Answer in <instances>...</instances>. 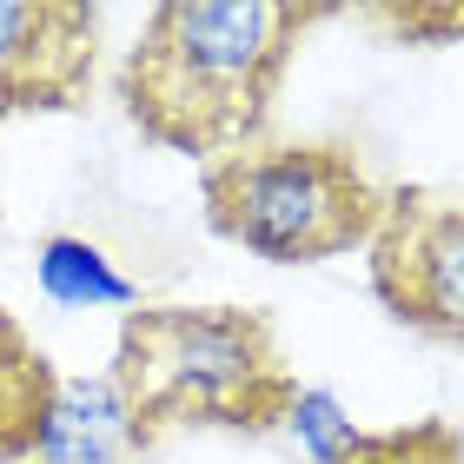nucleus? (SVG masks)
Wrapping results in <instances>:
<instances>
[{
	"label": "nucleus",
	"mask_w": 464,
	"mask_h": 464,
	"mask_svg": "<svg viewBox=\"0 0 464 464\" xmlns=\"http://www.w3.org/2000/svg\"><path fill=\"white\" fill-rule=\"evenodd\" d=\"M325 7L292 0H166L146 20V40L126 60V113L146 140L186 160H226L259 146L272 120V93L299 34Z\"/></svg>",
	"instance_id": "f257e3e1"
},
{
	"label": "nucleus",
	"mask_w": 464,
	"mask_h": 464,
	"mask_svg": "<svg viewBox=\"0 0 464 464\" xmlns=\"http://www.w3.org/2000/svg\"><path fill=\"white\" fill-rule=\"evenodd\" d=\"M113 385L133 411V425L173 431V425H232L266 431L292 405V372L279 339L259 312L239 305H153L126 312Z\"/></svg>",
	"instance_id": "f03ea898"
},
{
	"label": "nucleus",
	"mask_w": 464,
	"mask_h": 464,
	"mask_svg": "<svg viewBox=\"0 0 464 464\" xmlns=\"http://www.w3.org/2000/svg\"><path fill=\"white\" fill-rule=\"evenodd\" d=\"M206 219L219 239L246 246L272 266H319L365 246L385 219V193L358 166L352 146L299 140V146H239L199 179Z\"/></svg>",
	"instance_id": "7ed1b4c3"
},
{
	"label": "nucleus",
	"mask_w": 464,
	"mask_h": 464,
	"mask_svg": "<svg viewBox=\"0 0 464 464\" xmlns=\"http://www.w3.org/2000/svg\"><path fill=\"white\" fill-rule=\"evenodd\" d=\"M146 445L113 378H67L40 425V464H126Z\"/></svg>",
	"instance_id": "20e7f679"
},
{
	"label": "nucleus",
	"mask_w": 464,
	"mask_h": 464,
	"mask_svg": "<svg viewBox=\"0 0 464 464\" xmlns=\"http://www.w3.org/2000/svg\"><path fill=\"white\" fill-rule=\"evenodd\" d=\"M53 392H60V378L47 372V358L0 312V464L40 451V425H47Z\"/></svg>",
	"instance_id": "39448f33"
},
{
	"label": "nucleus",
	"mask_w": 464,
	"mask_h": 464,
	"mask_svg": "<svg viewBox=\"0 0 464 464\" xmlns=\"http://www.w3.org/2000/svg\"><path fill=\"white\" fill-rule=\"evenodd\" d=\"M40 292H47L53 305H140V285L120 279L113 259L87 239H47L40 246Z\"/></svg>",
	"instance_id": "423d86ee"
},
{
	"label": "nucleus",
	"mask_w": 464,
	"mask_h": 464,
	"mask_svg": "<svg viewBox=\"0 0 464 464\" xmlns=\"http://www.w3.org/2000/svg\"><path fill=\"white\" fill-rule=\"evenodd\" d=\"M285 431L299 438V451L312 464H358L365 445H372V438L352 425V411L339 405V392H325V385H299V392H292Z\"/></svg>",
	"instance_id": "0eeeda50"
},
{
	"label": "nucleus",
	"mask_w": 464,
	"mask_h": 464,
	"mask_svg": "<svg viewBox=\"0 0 464 464\" xmlns=\"http://www.w3.org/2000/svg\"><path fill=\"white\" fill-rule=\"evenodd\" d=\"M372 20L398 34H464V7H378Z\"/></svg>",
	"instance_id": "6e6552de"
},
{
	"label": "nucleus",
	"mask_w": 464,
	"mask_h": 464,
	"mask_svg": "<svg viewBox=\"0 0 464 464\" xmlns=\"http://www.w3.org/2000/svg\"><path fill=\"white\" fill-rule=\"evenodd\" d=\"M20 107H53V100L40 93V87H27L20 73H7V67H0V120H7V113H20Z\"/></svg>",
	"instance_id": "1a4fd4ad"
},
{
	"label": "nucleus",
	"mask_w": 464,
	"mask_h": 464,
	"mask_svg": "<svg viewBox=\"0 0 464 464\" xmlns=\"http://www.w3.org/2000/svg\"><path fill=\"white\" fill-rule=\"evenodd\" d=\"M458 464H464V458H458Z\"/></svg>",
	"instance_id": "9d476101"
}]
</instances>
